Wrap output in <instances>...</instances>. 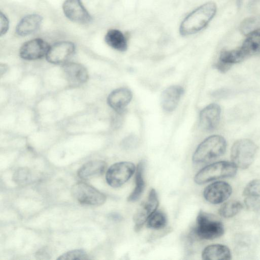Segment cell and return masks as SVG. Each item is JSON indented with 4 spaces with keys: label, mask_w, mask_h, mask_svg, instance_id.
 <instances>
[{
    "label": "cell",
    "mask_w": 260,
    "mask_h": 260,
    "mask_svg": "<svg viewBox=\"0 0 260 260\" xmlns=\"http://www.w3.org/2000/svg\"><path fill=\"white\" fill-rule=\"evenodd\" d=\"M217 11L216 4L206 2L195 8L182 20L179 26V32L183 36L195 34L204 28L214 17Z\"/></svg>",
    "instance_id": "6da1fadb"
},
{
    "label": "cell",
    "mask_w": 260,
    "mask_h": 260,
    "mask_svg": "<svg viewBox=\"0 0 260 260\" xmlns=\"http://www.w3.org/2000/svg\"><path fill=\"white\" fill-rule=\"evenodd\" d=\"M224 232V225L217 217L201 210L191 234L199 239L212 240L221 237Z\"/></svg>",
    "instance_id": "7a4b0ae2"
},
{
    "label": "cell",
    "mask_w": 260,
    "mask_h": 260,
    "mask_svg": "<svg viewBox=\"0 0 260 260\" xmlns=\"http://www.w3.org/2000/svg\"><path fill=\"white\" fill-rule=\"evenodd\" d=\"M226 147L223 137L219 135L211 136L198 146L193 154L192 161L196 164L211 161L222 155Z\"/></svg>",
    "instance_id": "3957f363"
},
{
    "label": "cell",
    "mask_w": 260,
    "mask_h": 260,
    "mask_svg": "<svg viewBox=\"0 0 260 260\" xmlns=\"http://www.w3.org/2000/svg\"><path fill=\"white\" fill-rule=\"evenodd\" d=\"M237 171V167L233 162L218 161L200 170L195 175L194 180L197 184H203L218 179L232 177Z\"/></svg>",
    "instance_id": "277c9868"
},
{
    "label": "cell",
    "mask_w": 260,
    "mask_h": 260,
    "mask_svg": "<svg viewBox=\"0 0 260 260\" xmlns=\"http://www.w3.org/2000/svg\"><path fill=\"white\" fill-rule=\"evenodd\" d=\"M257 147L251 140L240 139L234 143L231 152L232 161L237 168L242 169L248 168L253 162Z\"/></svg>",
    "instance_id": "5b68a950"
},
{
    "label": "cell",
    "mask_w": 260,
    "mask_h": 260,
    "mask_svg": "<svg viewBox=\"0 0 260 260\" xmlns=\"http://www.w3.org/2000/svg\"><path fill=\"white\" fill-rule=\"evenodd\" d=\"M71 192L74 198L82 204L100 206L106 200L104 193L84 182H78L73 185Z\"/></svg>",
    "instance_id": "8992f818"
},
{
    "label": "cell",
    "mask_w": 260,
    "mask_h": 260,
    "mask_svg": "<svg viewBox=\"0 0 260 260\" xmlns=\"http://www.w3.org/2000/svg\"><path fill=\"white\" fill-rule=\"evenodd\" d=\"M135 165L131 162L121 161L112 165L107 170L106 180L111 187L117 188L126 182L136 172Z\"/></svg>",
    "instance_id": "52a82bcc"
},
{
    "label": "cell",
    "mask_w": 260,
    "mask_h": 260,
    "mask_svg": "<svg viewBox=\"0 0 260 260\" xmlns=\"http://www.w3.org/2000/svg\"><path fill=\"white\" fill-rule=\"evenodd\" d=\"M158 206V200L154 189L149 191L147 198L139 207L133 217L135 230L139 231L149 217L156 211Z\"/></svg>",
    "instance_id": "ba28073f"
},
{
    "label": "cell",
    "mask_w": 260,
    "mask_h": 260,
    "mask_svg": "<svg viewBox=\"0 0 260 260\" xmlns=\"http://www.w3.org/2000/svg\"><path fill=\"white\" fill-rule=\"evenodd\" d=\"M75 50V45L71 42H57L50 46L46 59L51 63L63 64L73 56Z\"/></svg>",
    "instance_id": "9c48e42d"
},
{
    "label": "cell",
    "mask_w": 260,
    "mask_h": 260,
    "mask_svg": "<svg viewBox=\"0 0 260 260\" xmlns=\"http://www.w3.org/2000/svg\"><path fill=\"white\" fill-rule=\"evenodd\" d=\"M232 192L231 186L227 182L216 181L208 185L204 190L205 199L212 204H218L225 201Z\"/></svg>",
    "instance_id": "30bf717a"
},
{
    "label": "cell",
    "mask_w": 260,
    "mask_h": 260,
    "mask_svg": "<svg viewBox=\"0 0 260 260\" xmlns=\"http://www.w3.org/2000/svg\"><path fill=\"white\" fill-rule=\"evenodd\" d=\"M62 70L65 79L72 87L79 86L88 80L87 71L80 63L67 62L62 64Z\"/></svg>",
    "instance_id": "8fae6325"
},
{
    "label": "cell",
    "mask_w": 260,
    "mask_h": 260,
    "mask_svg": "<svg viewBox=\"0 0 260 260\" xmlns=\"http://www.w3.org/2000/svg\"><path fill=\"white\" fill-rule=\"evenodd\" d=\"M50 46L44 40L35 39L24 43L19 51L20 57L26 60H35L46 56Z\"/></svg>",
    "instance_id": "7c38bea8"
},
{
    "label": "cell",
    "mask_w": 260,
    "mask_h": 260,
    "mask_svg": "<svg viewBox=\"0 0 260 260\" xmlns=\"http://www.w3.org/2000/svg\"><path fill=\"white\" fill-rule=\"evenodd\" d=\"M62 9L66 16L74 22L86 23L91 19V16L81 0H66Z\"/></svg>",
    "instance_id": "4fadbf2b"
},
{
    "label": "cell",
    "mask_w": 260,
    "mask_h": 260,
    "mask_svg": "<svg viewBox=\"0 0 260 260\" xmlns=\"http://www.w3.org/2000/svg\"><path fill=\"white\" fill-rule=\"evenodd\" d=\"M220 106L215 103L205 107L200 113V124L205 131H211L217 126L220 117Z\"/></svg>",
    "instance_id": "5bb4252c"
},
{
    "label": "cell",
    "mask_w": 260,
    "mask_h": 260,
    "mask_svg": "<svg viewBox=\"0 0 260 260\" xmlns=\"http://www.w3.org/2000/svg\"><path fill=\"white\" fill-rule=\"evenodd\" d=\"M245 205L250 210L256 211L260 209V180L250 181L243 191Z\"/></svg>",
    "instance_id": "9a60e30c"
},
{
    "label": "cell",
    "mask_w": 260,
    "mask_h": 260,
    "mask_svg": "<svg viewBox=\"0 0 260 260\" xmlns=\"http://www.w3.org/2000/svg\"><path fill=\"white\" fill-rule=\"evenodd\" d=\"M132 93L126 88H119L112 91L107 98L108 105L115 111L121 113L129 103Z\"/></svg>",
    "instance_id": "2e32d148"
},
{
    "label": "cell",
    "mask_w": 260,
    "mask_h": 260,
    "mask_svg": "<svg viewBox=\"0 0 260 260\" xmlns=\"http://www.w3.org/2000/svg\"><path fill=\"white\" fill-rule=\"evenodd\" d=\"M183 93V88L178 85L171 86L165 89L160 98L161 105L164 110L167 112L174 111Z\"/></svg>",
    "instance_id": "e0dca14e"
},
{
    "label": "cell",
    "mask_w": 260,
    "mask_h": 260,
    "mask_svg": "<svg viewBox=\"0 0 260 260\" xmlns=\"http://www.w3.org/2000/svg\"><path fill=\"white\" fill-rule=\"evenodd\" d=\"M107 168V164L102 160L88 161L82 165L77 171L78 176L84 180L102 175Z\"/></svg>",
    "instance_id": "ac0fdd59"
},
{
    "label": "cell",
    "mask_w": 260,
    "mask_h": 260,
    "mask_svg": "<svg viewBox=\"0 0 260 260\" xmlns=\"http://www.w3.org/2000/svg\"><path fill=\"white\" fill-rule=\"evenodd\" d=\"M42 17L38 14H30L24 17L16 27L17 35L24 36L35 32L40 27Z\"/></svg>",
    "instance_id": "d6986e66"
},
{
    "label": "cell",
    "mask_w": 260,
    "mask_h": 260,
    "mask_svg": "<svg viewBox=\"0 0 260 260\" xmlns=\"http://www.w3.org/2000/svg\"><path fill=\"white\" fill-rule=\"evenodd\" d=\"M238 49L243 60L251 56L260 54V31L247 36L241 46Z\"/></svg>",
    "instance_id": "ffe728a7"
},
{
    "label": "cell",
    "mask_w": 260,
    "mask_h": 260,
    "mask_svg": "<svg viewBox=\"0 0 260 260\" xmlns=\"http://www.w3.org/2000/svg\"><path fill=\"white\" fill-rule=\"evenodd\" d=\"M202 257L204 260H229L231 259V253L225 245L212 244L204 248Z\"/></svg>",
    "instance_id": "44dd1931"
},
{
    "label": "cell",
    "mask_w": 260,
    "mask_h": 260,
    "mask_svg": "<svg viewBox=\"0 0 260 260\" xmlns=\"http://www.w3.org/2000/svg\"><path fill=\"white\" fill-rule=\"evenodd\" d=\"M105 40L109 46L117 51H124L127 49V38L118 29L109 30L105 35Z\"/></svg>",
    "instance_id": "7402d4cb"
},
{
    "label": "cell",
    "mask_w": 260,
    "mask_h": 260,
    "mask_svg": "<svg viewBox=\"0 0 260 260\" xmlns=\"http://www.w3.org/2000/svg\"><path fill=\"white\" fill-rule=\"evenodd\" d=\"M145 164V162L143 160H141L136 167L135 186L133 191L127 198V201L128 202H135L138 201L144 192L145 186V182L144 178Z\"/></svg>",
    "instance_id": "603a6c76"
},
{
    "label": "cell",
    "mask_w": 260,
    "mask_h": 260,
    "mask_svg": "<svg viewBox=\"0 0 260 260\" xmlns=\"http://www.w3.org/2000/svg\"><path fill=\"white\" fill-rule=\"evenodd\" d=\"M240 32L244 35L248 36L260 30V15L247 17L240 23L239 26Z\"/></svg>",
    "instance_id": "cb8c5ba5"
},
{
    "label": "cell",
    "mask_w": 260,
    "mask_h": 260,
    "mask_svg": "<svg viewBox=\"0 0 260 260\" xmlns=\"http://www.w3.org/2000/svg\"><path fill=\"white\" fill-rule=\"evenodd\" d=\"M241 202L231 200L223 204L219 209V214L223 217L231 218L237 214L242 209Z\"/></svg>",
    "instance_id": "d4e9b609"
},
{
    "label": "cell",
    "mask_w": 260,
    "mask_h": 260,
    "mask_svg": "<svg viewBox=\"0 0 260 260\" xmlns=\"http://www.w3.org/2000/svg\"><path fill=\"white\" fill-rule=\"evenodd\" d=\"M167 219L165 214L161 211H155L147 220V227L153 230H160L167 224Z\"/></svg>",
    "instance_id": "484cf974"
},
{
    "label": "cell",
    "mask_w": 260,
    "mask_h": 260,
    "mask_svg": "<svg viewBox=\"0 0 260 260\" xmlns=\"http://www.w3.org/2000/svg\"><path fill=\"white\" fill-rule=\"evenodd\" d=\"M31 179L30 171L26 168H21L17 170L14 174L13 180L20 185H24L29 182Z\"/></svg>",
    "instance_id": "4316f807"
},
{
    "label": "cell",
    "mask_w": 260,
    "mask_h": 260,
    "mask_svg": "<svg viewBox=\"0 0 260 260\" xmlns=\"http://www.w3.org/2000/svg\"><path fill=\"white\" fill-rule=\"evenodd\" d=\"M87 253L83 249H75L68 251L61 255L58 259H87Z\"/></svg>",
    "instance_id": "83f0119b"
},
{
    "label": "cell",
    "mask_w": 260,
    "mask_h": 260,
    "mask_svg": "<svg viewBox=\"0 0 260 260\" xmlns=\"http://www.w3.org/2000/svg\"><path fill=\"white\" fill-rule=\"evenodd\" d=\"M1 20V36L4 35L7 31L9 28V20L7 17L2 12L0 15Z\"/></svg>",
    "instance_id": "f1b7e54d"
},
{
    "label": "cell",
    "mask_w": 260,
    "mask_h": 260,
    "mask_svg": "<svg viewBox=\"0 0 260 260\" xmlns=\"http://www.w3.org/2000/svg\"><path fill=\"white\" fill-rule=\"evenodd\" d=\"M49 253L46 249H42L38 251L36 253V256L39 257L40 259L49 258Z\"/></svg>",
    "instance_id": "f546056e"
},
{
    "label": "cell",
    "mask_w": 260,
    "mask_h": 260,
    "mask_svg": "<svg viewBox=\"0 0 260 260\" xmlns=\"http://www.w3.org/2000/svg\"><path fill=\"white\" fill-rule=\"evenodd\" d=\"M8 67L6 64H1L0 66V72L1 76L5 74V73L7 71Z\"/></svg>",
    "instance_id": "4dcf8cb0"
},
{
    "label": "cell",
    "mask_w": 260,
    "mask_h": 260,
    "mask_svg": "<svg viewBox=\"0 0 260 260\" xmlns=\"http://www.w3.org/2000/svg\"><path fill=\"white\" fill-rule=\"evenodd\" d=\"M242 0H238V1L239 2V4H240V2Z\"/></svg>",
    "instance_id": "1f68e13d"
}]
</instances>
